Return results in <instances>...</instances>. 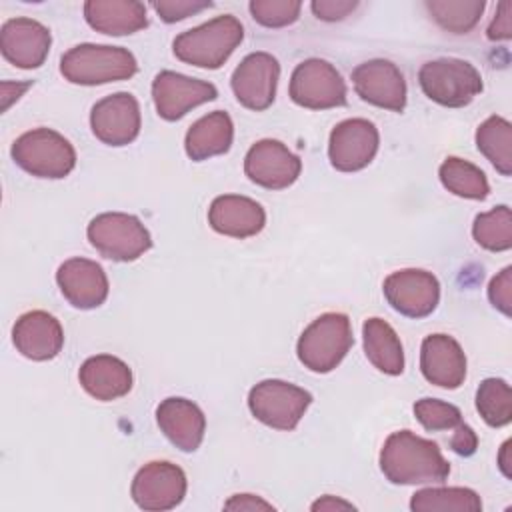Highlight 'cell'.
Masks as SVG:
<instances>
[{
    "instance_id": "cell-4",
    "label": "cell",
    "mask_w": 512,
    "mask_h": 512,
    "mask_svg": "<svg viewBox=\"0 0 512 512\" xmlns=\"http://www.w3.org/2000/svg\"><path fill=\"white\" fill-rule=\"evenodd\" d=\"M352 344L350 318L342 312H326L304 328L296 344V354L304 368L326 374L344 360Z\"/></svg>"
},
{
    "instance_id": "cell-6",
    "label": "cell",
    "mask_w": 512,
    "mask_h": 512,
    "mask_svg": "<svg viewBox=\"0 0 512 512\" xmlns=\"http://www.w3.org/2000/svg\"><path fill=\"white\" fill-rule=\"evenodd\" d=\"M86 236L96 252L114 262H132L152 248L148 228L132 214L102 212L86 228Z\"/></svg>"
},
{
    "instance_id": "cell-43",
    "label": "cell",
    "mask_w": 512,
    "mask_h": 512,
    "mask_svg": "<svg viewBox=\"0 0 512 512\" xmlns=\"http://www.w3.org/2000/svg\"><path fill=\"white\" fill-rule=\"evenodd\" d=\"M510 446H512V442L510 440H506L504 444H502V448H500V454H498V466H500V470H502V474L506 476V478H512V454H510Z\"/></svg>"
},
{
    "instance_id": "cell-27",
    "label": "cell",
    "mask_w": 512,
    "mask_h": 512,
    "mask_svg": "<svg viewBox=\"0 0 512 512\" xmlns=\"http://www.w3.org/2000/svg\"><path fill=\"white\" fill-rule=\"evenodd\" d=\"M364 354L374 368L388 376L404 372V348L394 328L382 318H368L362 326Z\"/></svg>"
},
{
    "instance_id": "cell-30",
    "label": "cell",
    "mask_w": 512,
    "mask_h": 512,
    "mask_svg": "<svg viewBox=\"0 0 512 512\" xmlns=\"http://www.w3.org/2000/svg\"><path fill=\"white\" fill-rule=\"evenodd\" d=\"M442 186L454 196L468 200H484L490 192L486 174L468 160L458 156H448L438 170Z\"/></svg>"
},
{
    "instance_id": "cell-15",
    "label": "cell",
    "mask_w": 512,
    "mask_h": 512,
    "mask_svg": "<svg viewBox=\"0 0 512 512\" xmlns=\"http://www.w3.org/2000/svg\"><path fill=\"white\" fill-rule=\"evenodd\" d=\"M140 126V104L128 92L104 96L92 106L90 128L102 144L126 146L138 138Z\"/></svg>"
},
{
    "instance_id": "cell-39",
    "label": "cell",
    "mask_w": 512,
    "mask_h": 512,
    "mask_svg": "<svg viewBox=\"0 0 512 512\" xmlns=\"http://www.w3.org/2000/svg\"><path fill=\"white\" fill-rule=\"evenodd\" d=\"M488 40L500 42V40H510L512 36V2L502 0L496 8V14L486 30Z\"/></svg>"
},
{
    "instance_id": "cell-25",
    "label": "cell",
    "mask_w": 512,
    "mask_h": 512,
    "mask_svg": "<svg viewBox=\"0 0 512 512\" xmlns=\"http://www.w3.org/2000/svg\"><path fill=\"white\" fill-rule=\"evenodd\" d=\"M84 18L90 28L108 36H126L148 26L146 6L136 0H88Z\"/></svg>"
},
{
    "instance_id": "cell-38",
    "label": "cell",
    "mask_w": 512,
    "mask_h": 512,
    "mask_svg": "<svg viewBox=\"0 0 512 512\" xmlns=\"http://www.w3.org/2000/svg\"><path fill=\"white\" fill-rule=\"evenodd\" d=\"M314 16L318 20H326V22H336L346 18L350 12H354L358 8V2L352 0H316L310 4Z\"/></svg>"
},
{
    "instance_id": "cell-20",
    "label": "cell",
    "mask_w": 512,
    "mask_h": 512,
    "mask_svg": "<svg viewBox=\"0 0 512 512\" xmlns=\"http://www.w3.org/2000/svg\"><path fill=\"white\" fill-rule=\"evenodd\" d=\"M12 342L16 350L36 362L52 360L64 346L62 324L44 310H30L22 314L12 328Z\"/></svg>"
},
{
    "instance_id": "cell-26",
    "label": "cell",
    "mask_w": 512,
    "mask_h": 512,
    "mask_svg": "<svg viewBox=\"0 0 512 512\" xmlns=\"http://www.w3.org/2000/svg\"><path fill=\"white\" fill-rule=\"evenodd\" d=\"M232 138H234L232 118L222 110H214L198 118L188 128L184 138V150L190 160L202 162L212 156L226 154L232 146Z\"/></svg>"
},
{
    "instance_id": "cell-7",
    "label": "cell",
    "mask_w": 512,
    "mask_h": 512,
    "mask_svg": "<svg viewBox=\"0 0 512 512\" xmlns=\"http://www.w3.org/2000/svg\"><path fill=\"white\" fill-rule=\"evenodd\" d=\"M418 82L432 102L448 108L468 106L482 92L480 72L460 58H438L422 64Z\"/></svg>"
},
{
    "instance_id": "cell-8",
    "label": "cell",
    "mask_w": 512,
    "mask_h": 512,
    "mask_svg": "<svg viewBox=\"0 0 512 512\" xmlns=\"http://www.w3.org/2000/svg\"><path fill=\"white\" fill-rule=\"evenodd\" d=\"M312 404V394L292 382L284 380H262L248 394V408L252 416L274 428V430H294L308 406Z\"/></svg>"
},
{
    "instance_id": "cell-32",
    "label": "cell",
    "mask_w": 512,
    "mask_h": 512,
    "mask_svg": "<svg viewBox=\"0 0 512 512\" xmlns=\"http://www.w3.org/2000/svg\"><path fill=\"white\" fill-rule=\"evenodd\" d=\"M472 236L478 246L490 252H506L512 248V212L506 204L494 206L474 218Z\"/></svg>"
},
{
    "instance_id": "cell-10",
    "label": "cell",
    "mask_w": 512,
    "mask_h": 512,
    "mask_svg": "<svg viewBox=\"0 0 512 512\" xmlns=\"http://www.w3.org/2000/svg\"><path fill=\"white\" fill-rule=\"evenodd\" d=\"M186 488V474L180 466L166 460H154L136 472L130 496L142 510L164 512L176 508L184 500Z\"/></svg>"
},
{
    "instance_id": "cell-17",
    "label": "cell",
    "mask_w": 512,
    "mask_h": 512,
    "mask_svg": "<svg viewBox=\"0 0 512 512\" xmlns=\"http://www.w3.org/2000/svg\"><path fill=\"white\" fill-rule=\"evenodd\" d=\"M356 94L378 108L402 112L406 108V80L400 68L384 58H374L358 64L352 70Z\"/></svg>"
},
{
    "instance_id": "cell-5",
    "label": "cell",
    "mask_w": 512,
    "mask_h": 512,
    "mask_svg": "<svg viewBox=\"0 0 512 512\" xmlns=\"http://www.w3.org/2000/svg\"><path fill=\"white\" fill-rule=\"evenodd\" d=\"M12 160L36 178L58 180L76 166L74 146L52 128H34L20 134L12 144Z\"/></svg>"
},
{
    "instance_id": "cell-12",
    "label": "cell",
    "mask_w": 512,
    "mask_h": 512,
    "mask_svg": "<svg viewBox=\"0 0 512 512\" xmlns=\"http://www.w3.org/2000/svg\"><path fill=\"white\" fill-rule=\"evenodd\" d=\"M380 144L378 128L366 118H348L336 124L328 140V158L338 172H358L366 168Z\"/></svg>"
},
{
    "instance_id": "cell-19",
    "label": "cell",
    "mask_w": 512,
    "mask_h": 512,
    "mask_svg": "<svg viewBox=\"0 0 512 512\" xmlns=\"http://www.w3.org/2000/svg\"><path fill=\"white\" fill-rule=\"evenodd\" d=\"M62 296L78 310H92L108 298V276L100 264L88 258H70L56 270Z\"/></svg>"
},
{
    "instance_id": "cell-40",
    "label": "cell",
    "mask_w": 512,
    "mask_h": 512,
    "mask_svg": "<svg viewBox=\"0 0 512 512\" xmlns=\"http://www.w3.org/2000/svg\"><path fill=\"white\" fill-rule=\"evenodd\" d=\"M450 448L452 452H456L458 456H472L478 448V436L476 432L468 426V424H458L454 428V434L450 438Z\"/></svg>"
},
{
    "instance_id": "cell-35",
    "label": "cell",
    "mask_w": 512,
    "mask_h": 512,
    "mask_svg": "<svg viewBox=\"0 0 512 512\" xmlns=\"http://www.w3.org/2000/svg\"><path fill=\"white\" fill-rule=\"evenodd\" d=\"M248 8L260 26L284 28L298 20L302 4L294 0H252Z\"/></svg>"
},
{
    "instance_id": "cell-22",
    "label": "cell",
    "mask_w": 512,
    "mask_h": 512,
    "mask_svg": "<svg viewBox=\"0 0 512 512\" xmlns=\"http://www.w3.org/2000/svg\"><path fill=\"white\" fill-rule=\"evenodd\" d=\"M156 422L162 434L182 452H194L204 440L206 416L192 400L170 396L156 408Z\"/></svg>"
},
{
    "instance_id": "cell-24",
    "label": "cell",
    "mask_w": 512,
    "mask_h": 512,
    "mask_svg": "<svg viewBox=\"0 0 512 512\" xmlns=\"http://www.w3.org/2000/svg\"><path fill=\"white\" fill-rule=\"evenodd\" d=\"M78 380L86 394L100 402H110L130 392L132 370L124 360L112 354H96L82 362Z\"/></svg>"
},
{
    "instance_id": "cell-34",
    "label": "cell",
    "mask_w": 512,
    "mask_h": 512,
    "mask_svg": "<svg viewBox=\"0 0 512 512\" xmlns=\"http://www.w3.org/2000/svg\"><path fill=\"white\" fill-rule=\"evenodd\" d=\"M414 416L428 432L454 430L458 424H462V412L454 404L438 398L418 400L414 404Z\"/></svg>"
},
{
    "instance_id": "cell-28",
    "label": "cell",
    "mask_w": 512,
    "mask_h": 512,
    "mask_svg": "<svg viewBox=\"0 0 512 512\" xmlns=\"http://www.w3.org/2000/svg\"><path fill=\"white\" fill-rule=\"evenodd\" d=\"M410 508L414 512H480L482 500L472 488L430 486L412 494Z\"/></svg>"
},
{
    "instance_id": "cell-37",
    "label": "cell",
    "mask_w": 512,
    "mask_h": 512,
    "mask_svg": "<svg viewBox=\"0 0 512 512\" xmlns=\"http://www.w3.org/2000/svg\"><path fill=\"white\" fill-rule=\"evenodd\" d=\"M488 300L504 316L512 314V266H506L488 284Z\"/></svg>"
},
{
    "instance_id": "cell-9",
    "label": "cell",
    "mask_w": 512,
    "mask_h": 512,
    "mask_svg": "<svg viewBox=\"0 0 512 512\" xmlns=\"http://www.w3.org/2000/svg\"><path fill=\"white\" fill-rule=\"evenodd\" d=\"M288 94L294 104L308 110L338 108L346 104V82L330 62L308 58L294 68Z\"/></svg>"
},
{
    "instance_id": "cell-21",
    "label": "cell",
    "mask_w": 512,
    "mask_h": 512,
    "mask_svg": "<svg viewBox=\"0 0 512 512\" xmlns=\"http://www.w3.org/2000/svg\"><path fill=\"white\" fill-rule=\"evenodd\" d=\"M420 370L430 384L454 390L466 378V354L452 336L430 334L420 346Z\"/></svg>"
},
{
    "instance_id": "cell-13",
    "label": "cell",
    "mask_w": 512,
    "mask_h": 512,
    "mask_svg": "<svg viewBox=\"0 0 512 512\" xmlns=\"http://www.w3.org/2000/svg\"><path fill=\"white\" fill-rule=\"evenodd\" d=\"M302 170L300 158L280 140L264 138L250 146L244 158V172L250 182L268 190L292 186Z\"/></svg>"
},
{
    "instance_id": "cell-11",
    "label": "cell",
    "mask_w": 512,
    "mask_h": 512,
    "mask_svg": "<svg viewBox=\"0 0 512 512\" xmlns=\"http://www.w3.org/2000/svg\"><path fill=\"white\" fill-rule=\"evenodd\" d=\"M382 290L388 304L408 318H426L440 302L438 278L422 268H404L388 274Z\"/></svg>"
},
{
    "instance_id": "cell-18",
    "label": "cell",
    "mask_w": 512,
    "mask_h": 512,
    "mask_svg": "<svg viewBox=\"0 0 512 512\" xmlns=\"http://www.w3.org/2000/svg\"><path fill=\"white\" fill-rule=\"evenodd\" d=\"M50 30L32 18H10L0 28L2 56L22 68H40L50 52Z\"/></svg>"
},
{
    "instance_id": "cell-3",
    "label": "cell",
    "mask_w": 512,
    "mask_h": 512,
    "mask_svg": "<svg viewBox=\"0 0 512 512\" xmlns=\"http://www.w3.org/2000/svg\"><path fill=\"white\" fill-rule=\"evenodd\" d=\"M136 70L138 62L134 54L122 46L86 42L70 48L60 58V74L80 86L128 80Z\"/></svg>"
},
{
    "instance_id": "cell-2",
    "label": "cell",
    "mask_w": 512,
    "mask_h": 512,
    "mask_svg": "<svg viewBox=\"0 0 512 512\" xmlns=\"http://www.w3.org/2000/svg\"><path fill=\"white\" fill-rule=\"evenodd\" d=\"M242 38L244 28L240 20L232 14H222L178 34L172 42V50L184 64L216 70L232 56Z\"/></svg>"
},
{
    "instance_id": "cell-14",
    "label": "cell",
    "mask_w": 512,
    "mask_h": 512,
    "mask_svg": "<svg viewBox=\"0 0 512 512\" xmlns=\"http://www.w3.org/2000/svg\"><path fill=\"white\" fill-rule=\"evenodd\" d=\"M218 96L214 84L190 78L172 70H162L152 80V100L160 118L174 122L192 108L206 104Z\"/></svg>"
},
{
    "instance_id": "cell-31",
    "label": "cell",
    "mask_w": 512,
    "mask_h": 512,
    "mask_svg": "<svg viewBox=\"0 0 512 512\" xmlns=\"http://www.w3.org/2000/svg\"><path fill=\"white\" fill-rule=\"evenodd\" d=\"M426 10L434 18V22L452 34L470 32L482 18L486 8L484 0H428L424 2Z\"/></svg>"
},
{
    "instance_id": "cell-33",
    "label": "cell",
    "mask_w": 512,
    "mask_h": 512,
    "mask_svg": "<svg viewBox=\"0 0 512 512\" xmlns=\"http://www.w3.org/2000/svg\"><path fill=\"white\" fill-rule=\"evenodd\" d=\"M476 410L492 428H502L512 420V390L502 378H486L476 390Z\"/></svg>"
},
{
    "instance_id": "cell-1",
    "label": "cell",
    "mask_w": 512,
    "mask_h": 512,
    "mask_svg": "<svg viewBox=\"0 0 512 512\" xmlns=\"http://www.w3.org/2000/svg\"><path fill=\"white\" fill-rule=\"evenodd\" d=\"M380 470L392 484H436L448 478L450 464L436 442L398 430L380 450Z\"/></svg>"
},
{
    "instance_id": "cell-42",
    "label": "cell",
    "mask_w": 512,
    "mask_h": 512,
    "mask_svg": "<svg viewBox=\"0 0 512 512\" xmlns=\"http://www.w3.org/2000/svg\"><path fill=\"white\" fill-rule=\"evenodd\" d=\"M314 512L318 510H354V504L342 500V498H336V496H322L320 500H316L312 506H310Z\"/></svg>"
},
{
    "instance_id": "cell-16",
    "label": "cell",
    "mask_w": 512,
    "mask_h": 512,
    "mask_svg": "<svg viewBox=\"0 0 512 512\" xmlns=\"http://www.w3.org/2000/svg\"><path fill=\"white\" fill-rule=\"evenodd\" d=\"M278 78V60L268 52H252L232 72L230 86L244 108L262 112L274 102Z\"/></svg>"
},
{
    "instance_id": "cell-23",
    "label": "cell",
    "mask_w": 512,
    "mask_h": 512,
    "mask_svg": "<svg viewBox=\"0 0 512 512\" xmlns=\"http://www.w3.org/2000/svg\"><path fill=\"white\" fill-rule=\"evenodd\" d=\"M208 224L214 232L230 238L256 236L266 224L264 208L240 194L216 196L208 208Z\"/></svg>"
},
{
    "instance_id": "cell-41",
    "label": "cell",
    "mask_w": 512,
    "mask_h": 512,
    "mask_svg": "<svg viewBox=\"0 0 512 512\" xmlns=\"http://www.w3.org/2000/svg\"><path fill=\"white\" fill-rule=\"evenodd\" d=\"M226 510H274V506L254 494H234L226 504Z\"/></svg>"
},
{
    "instance_id": "cell-36",
    "label": "cell",
    "mask_w": 512,
    "mask_h": 512,
    "mask_svg": "<svg viewBox=\"0 0 512 512\" xmlns=\"http://www.w3.org/2000/svg\"><path fill=\"white\" fill-rule=\"evenodd\" d=\"M212 2L210 0H160L154 2L152 8L156 10V14L166 22H180L188 16H194L206 8H210Z\"/></svg>"
},
{
    "instance_id": "cell-29",
    "label": "cell",
    "mask_w": 512,
    "mask_h": 512,
    "mask_svg": "<svg viewBox=\"0 0 512 512\" xmlns=\"http://www.w3.org/2000/svg\"><path fill=\"white\" fill-rule=\"evenodd\" d=\"M476 148L502 176L512 174V126L506 118H486L476 130Z\"/></svg>"
}]
</instances>
